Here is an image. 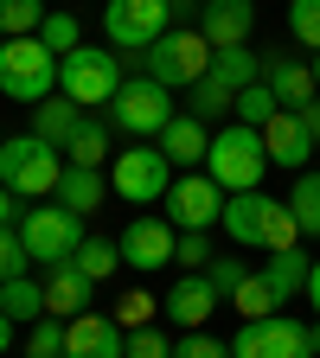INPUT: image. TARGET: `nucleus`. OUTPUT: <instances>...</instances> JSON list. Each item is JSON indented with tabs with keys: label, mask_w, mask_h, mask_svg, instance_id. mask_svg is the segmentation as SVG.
I'll return each mask as SVG.
<instances>
[{
	"label": "nucleus",
	"mask_w": 320,
	"mask_h": 358,
	"mask_svg": "<svg viewBox=\"0 0 320 358\" xmlns=\"http://www.w3.org/2000/svg\"><path fill=\"white\" fill-rule=\"evenodd\" d=\"M307 268H314V256H307V250L295 243V250H276V256L263 262V282L276 288V301L288 307V301H295V294L307 288Z\"/></svg>",
	"instance_id": "nucleus-22"
},
{
	"label": "nucleus",
	"mask_w": 320,
	"mask_h": 358,
	"mask_svg": "<svg viewBox=\"0 0 320 358\" xmlns=\"http://www.w3.org/2000/svg\"><path fill=\"white\" fill-rule=\"evenodd\" d=\"M45 0H0V38H32L45 26Z\"/></svg>",
	"instance_id": "nucleus-30"
},
{
	"label": "nucleus",
	"mask_w": 320,
	"mask_h": 358,
	"mask_svg": "<svg viewBox=\"0 0 320 358\" xmlns=\"http://www.w3.org/2000/svg\"><path fill=\"white\" fill-rule=\"evenodd\" d=\"M218 224H224V237H231V243H244V250H269V256L301 243L288 205H282V199H269L263 186H256V192H231V199H224V217H218Z\"/></svg>",
	"instance_id": "nucleus-1"
},
{
	"label": "nucleus",
	"mask_w": 320,
	"mask_h": 358,
	"mask_svg": "<svg viewBox=\"0 0 320 358\" xmlns=\"http://www.w3.org/2000/svg\"><path fill=\"white\" fill-rule=\"evenodd\" d=\"M90 294H97V282H90L77 262L45 268V313H52V320H77V313H90Z\"/></svg>",
	"instance_id": "nucleus-20"
},
{
	"label": "nucleus",
	"mask_w": 320,
	"mask_h": 358,
	"mask_svg": "<svg viewBox=\"0 0 320 358\" xmlns=\"http://www.w3.org/2000/svg\"><path fill=\"white\" fill-rule=\"evenodd\" d=\"M109 186H116V199H122V205H160V199H167V186H173V160H167L154 141H134V148H122V154H116Z\"/></svg>",
	"instance_id": "nucleus-8"
},
{
	"label": "nucleus",
	"mask_w": 320,
	"mask_h": 358,
	"mask_svg": "<svg viewBox=\"0 0 320 358\" xmlns=\"http://www.w3.org/2000/svg\"><path fill=\"white\" fill-rule=\"evenodd\" d=\"M160 205H167V224H173V231H211V224L224 217V192H218L211 173H179Z\"/></svg>",
	"instance_id": "nucleus-12"
},
{
	"label": "nucleus",
	"mask_w": 320,
	"mask_h": 358,
	"mask_svg": "<svg viewBox=\"0 0 320 358\" xmlns=\"http://www.w3.org/2000/svg\"><path fill=\"white\" fill-rule=\"evenodd\" d=\"M282 205H288V217H295L301 237H320V173H314V166L295 173V192H288Z\"/></svg>",
	"instance_id": "nucleus-28"
},
{
	"label": "nucleus",
	"mask_w": 320,
	"mask_h": 358,
	"mask_svg": "<svg viewBox=\"0 0 320 358\" xmlns=\"http://www.w3.org/2000/svg\"><path fill=\"white\" fill-rule=\"evenodd\" d=\"M173 115H179V109H173V90H160L154 77H122L116 103H109V122H116L122 134H134V141H154Z\"/></svg>",
	"instance_id": "nucleus-9"
},
{
	"label": "nucleus",
	"mask_w": 320,
	"mask_h": 358,
	"mask_svg": "<svg viewBox=\"0 0 320 358\" xmlns=\"http://www.w3.org/2000/svg\"><path fill=\"white\" fill-rule=\"evenodd\" d=\"M0 313H7L13 327H39V320H45V282H39V275L0 282Z\"/></svg>",
	"instance_id": "nucleus-23"
},
{
	"label": "nucleus",
	"mask_w": 320,
	"mask_h": 358,
	"mask_svg": "<svg viewBox=\"0 0 320 358\" xmlns=\"http://www.w3.org/2000/svg\"><path fill=\"white\" fill-rule=\"evenodd\" d=\"M154 313H160V301H154L148 288H128V294L116 301V313H109V320H116L122 333H134V327H154Z\"/></svg>",
	"instance_id": "nucleus-32"
},
{
	"label": "nucleus",
	"mask_w": 320,
	"mask_h": 358,
	"mask_svg": "<svg viewBox=\"0 0 320 358\" xmlns=\"http://www.w3.org/2000/svg\"><path fill=\"white\" fill-rule=\"evenodd\" d=\"M205 282H211V294H218V301H231V294L250 282V268H244L237 256H211V262H205Z\"/></svg>",
	"instance_id": "nucleus-35"
},
{
	"label": "nucleus",
	"mask_w": 320,
	"mask_h": 358,
	"mask_svg": "<svg viewBox=\"0 0 320 358\" xmlns=\"http://www.w3.org/2000/svg\"><path fill=\"white\" fill-rule=\"evenodd\" d=\"M13 224H20V199L0 186V231H13Z\"/></svg>",
	"instance_id": "nucleus-43"
},
{
	"label": "nucleus",
	"mask_w": 320,
	"mask_h": 358,
	"mask_svg": "<svg viewBox=\"0 0 320 358\" xmlns=\"http://www.w3.org/2000/svg\"><path fill=\"white\" fill-rule=\"evenodd\" d=\"M167 20H173L167 0H109V7H103L109 52H116V58H141L148 45L167 32Z\"/></svg>",
	"instance_id": "nucleus-11"
},
{
	"label": "nucleus",
	"mask_w": 320,
	"mask_h": 358,
	"mask_svg": "<svg viewBox=\"0 0 320 358\" xmlns=\"http://www.w3.org/2000/svg\"><path fill=\"white\" fill-rule=\"evenodd\" d=\"M167 320L179 327V333H205V320L218 313V294H211V282L205 275H179L173 288H167Z\"/></svg>",
	"instance_id": "nucleus-17"
},
{
	"label": "nucleus",
	"mask_w": 320,
	"mask_h": 358,
	"mask_svg": "<svg viewBox=\"0 0 320 358\" xmlns=\"http://www.w3.org/2000/svg\"><path fill=\"white\" fill-rule=\"evenodd\" d=\"M13 275H32V256H26L20 231H0V282H13Z\"/></svg>",
	"instance_id": "nucleus-41"
},
{
	"label": "nucleus",
	"mask_w": 320,
	"mask_h": 358,
	"mask_svg": "<svg viewBox=\"0 0 320 358\" xmlns=\"http://www.w3.org/2000/svg\"><path fill=\"white\" fill-rule=\"evenodd\" d=\"M288 32H295V45L320 52V0H288Z\"/></svg>",
	"instance_id": "nucleus-37"
},
{
	"label": "nucleus",
	"mask_w": 320,
	"mask_h": 358,
	"mask_svg": "<svg viewBox=\"0 0 320 358\" xmlns=\"http://www.w3.org/2000/svg\"><path fill=\"white\" fill-rule=\"evenodd\" d=\"M231 307L244 313V320H269V313H276L282 301H276V288L263 282V268H250V282H244V288L231 294Z\"/></svg>",
	"instance_id": "nucleus-31"
},
{
	"label": "nucleus",
	"mask_w": 320,
	"mask_h": 358,
	"mask_svg": "<svg viewBox=\"0 0 320 358\" xmlns=\"http://www.w3.org/2000/svg\"><path fill=\"white\" fill-rule=\"evenodd\" d=\"M263 83H269V96H276L282 109H301V103L320 96L307 58H295V52H269V58H263Z\"/></svg>",
	"instance_id": "nucleus-18"
},
{
	"label": "nucleus",
	"mask_w": 320,
	"mask_h": 358,
	"mask_svg": "<svg viewBox=\"0 0 320 358\" xmlns=\"http://www.w3.org/2000/svg\"><path fill=\"white\" fill-rule=\"evenodd\" d=\"M0 96H13L26 109H39L45 96H58V58L39 45V32L0 45Z\"/></svg>",
	"instance_id": "nucleus-7"
},
{
	"label": "nucleus",
	"mask_w": 320,
	"mask_h": 358,
	"mask_svg": "<svg viewBox=\"0 0 320 358\" xmlns=\"http://www.w3.org/2000/svg\"><path fill=\"white\" fill-rule=\"evenodd\" d=\"M71 262L83 268V275H90V282H103V275H116V262H122V250H116L109 237H83V250H77Z\"/></svg>",
	"instance_id": "nucleus-33"
},
{
	"label": "nucleus",
	"mask_w": 320,
	"mask_h": 358,
	"mask_svg": "<svg viewBox=\"0 0 320 358\" xmlns=\"http://www.w3.org/2000/svg\"><path fill=\"white\" fill-rule=\"evenodd\" d=\"M52 199H58L64 211L90 217V211H103V199H109V173H103V166H64V179H58Z\"/></svg>",
	"instance_id": "nucleus-21"
},
{
	"label": "nucleus",
	"mask_w": 320,
	"mask_h": 358,
	"mask_svg": "<svg viewBox=\"0 0 320 358\" xmlns=\"http://www.w3.org/2000/svg\"><path fill=\"white\" fill-rule=\"evenodd\" d=\"M173 358H231V339H211V333H179Z\"/></svg>",
	"instance_id": "nucleus-39"
},
{
	"label": "nucleus",
	"mask_w": 320,
	"mask_h": 358,
	"mask_svg": "<svg viewBox=\"0 0 320 358\" xmlns=\"http://www.w3.org/2000/svg\"><path fill=\"white\" fill-rule=\"evenodd\" d=\"M26 358H64V320L45 313L39 327H26Z\"/></svg>",
	"instance_id": "nucleus-36"
},
{
	"label": "nucleus",
	"mask_w": 320,
	"mask_h": 358,
	"mask_svg": "<svg viewBox=\"0 0 320 358\" xmlns=\"http://www.w3.org/2000/svg\"><path fill=\"white\" fill-rule=\"evenodd\" d=\"M39 45H45V52H52V58L64 64V58L77 52V45H83V26H77V13H58V7H52V13H45V26H39Z\"/></svg>",
	"instance_id": "nucleus-29"
},
{
	"label": "nucleus",
	"mask_w": 320,
	"mask_h": 358,
	"mask_svg": "<svg viewBox=\"0 0 320 358\" xmlns=\"http://www.w3.org/2000/svg\"><path fill=\"white\" fill-rule=\"evenodd\" d=\"M231 358H320L314 327L288 320V313H269V320H244L231 339Z\"/></svg>",
	"instance_id": "nucleus-10"
},
{
	"label": "nucleus",
	"mask_w": 320,
	"mask_h": 358,
	"mask_svg": "<svg viewBox=\"0 0 320 358\" xmlns=\"http://www.w3.org/2000/svg\"><path fill=\"white\" fill-rule=\"evenodd\" d=\"M154 148L173 160V166H186V173H199L205 166V148H211V128L199 122V115H186V109H179L160 134H154Z\"/></svg>",
	"instance_id": "nucleus-19"
},
{
	"label": "nucleus",
	"mask_w": 320,
	"mask_h": 358,
	"mask_svg": "<svg viewBox=\"0 0 320 358\" xmlns=\"http://www.w3.org/2000/svg\"><path fill=\"white\" fill-rule=\"evenodd\" d=\"M134 64H141V77H154L160 90H193L211 71V45L199 38V26H167Z\"/></svg>",
	"instance_id": "nucleus-5"
},
{
	"label": "nucleus",
	"mask_w": 320,
	"mask_h": 358,
	"mask_svg": "<svg viewBox=\"0 0 320 358\" xmlns=\"http://www.w3.org/2000/svg\"><path fill=\"white\" fill-rule=\"evenodd\" d=\"M276 109H282V103L269 96V83H250V90H237V109H231V115H237L244 128H263V122L276 115Z\"/></svg>",
	"instance_id": "nucleus-34"
},
{
	"label": "nucleus",
	"mask_w": 320,
	"mask_h": 358,
	"mask_svg": "<svg viewBox=\"0 0 320 358\" xmlns=\"http://www.w3.org/2000/svg\"><path fill=\"white\" fill-rule=\"evenodd\" d=\"M167 7H173V13H179V7H193V13H199V0H167Z\"/></svg>",
	"instance_id": "nucleus-47"
},
{
	"label": "nucleus",
	"mask_w": 320,
	"mask_h": 358,
	"mask_svg": "<svg viewBox=\"0 0 320 358\" xmlns=\"http://www.w3.org/2000/svg\"><path fill=\"white\" fill-rule=\"evenodd\" d=\"M295 115H301V128H307V134H314V148H320V96H314V103H301V109H295Z\"/></svg>",
	"instance_id": "nucleus-42"
},
{
	"label": "nucleus",
	"mask_w": 320,
	"mask_h": 358,
	"mask_svg": "<svg viewBox=\"0 0 320 358\" xmlns=\"http://www.w3.org/2000/svg\"><path fill=\"white\" fill-rule=\"evenodd\" d=\"M13 231H20V243H26V256H32V268H64V262L83 250V237H90L83 217L64 211L58 199H52V205H26Z\"/></svg>",
	"instance_id": "nucleus-4"
},
{
	"label": "nucleus",
	"mask_w": 320,
	"mask_h": 358,
	"mask_svg": "<svg viewBox=\"0 0 320 358\" xmlns=\"http://www.w3.org/2000/svg\"><path fill=\"white\" fill-rule=\"evenodd\" d=\"M0 45H7V38H0Z\"/></svg>",
	"instance_id": "nucleus-48"
},
{
	"label": "nucleus",
	"mask_w": 320,
	"mask_h": 358,
	"mask_svg": "<svg viewBox=\"0 0 320 358\" xmlns=\"http://www.w3.org/2000/svg\"><path fill=\"white\" fill-rule=\"evenodd\" d=\"M64 358H128V333L109 313H77L64 320Z\"/></svg>",
	"instance_id": "nucleus-15"
},
{
	"label": "nucleus",
	"mask_w": 320,
	"mask_h": 358,
	"mask_svg": "<svg viewBox=\"0 0 320 358\" xmlns=\"http://www.w3.org/2000/svg\"><path fill=\"white\" fill-rule=\"evenodd\" d=\"M116 90H122V64H116L109 45H77V52L58 64V96L77 103L83 115H90V109H109Z\"/></svg>",
	"instance_id": "nucleus-6"
},
{
	"label": "nucleus",
	"mask_w": 320,
	"mask_h": 358,
	"mask_svg": "<svg viewBox=\"0 0 320 358\" xmlns=\"http://www.w3.org/2000/svg\"><path fill=\"white\" fill-rule=\"evenodd\" d=\"M173 262L186 268V275H205V262H211V237H205V231H179V250H173Z\"/></svg>",
	"instance_id": "nucleus-38"
},
{
	"label": "nucleus",
	"mask_w": 320,
	"mask_h": 358,
	"mask_svg": "<svg viewBox=\"0 0 320 358\" xmlns=\"http://www.w3.org/2000/svg\"><path fill=\"white\" fill-rule=\"evenodd\" d=\"M211 77H218L224 90H250V83H263V52H250V45L211 52Z\"/></svg>",
	"instance_id": "nucleus-26"
},
{
	"label": "nucleus",
	"mask_w": 320,
	"mask_h": 358,
	"mask_svg": "<svg viewBox=\"0 0 320 358\" xmlns=\"http://www.w3.org/2000/svg\"><path fill=\"white\" fill-rule=\"evenodd\" d=\"M301 294H307V307L320 313V256H314V268H307V288H301Z\"/></svg>",
	"instance_id": "nucleus-44"
},
{
	"label": "nucleus",
	"mask_w": 320,
	"mask_h": 358,
	"mask_svg": "<svg viewBox=\"0 0 320 358\" xmlns=\"http://www.w3.org/2000/svg\"><path fill=\"white\" fill-rule=\"evenodd\" d=\"M307 71H314V90H320V52H314V58H307Z\"/></svg>",
	"instance_id": "nucleus-46"
},
{
	"label": "nucleus",
	"mask_w": 320,
	"mask_h": 358,
	"mask_svg": "<svg viewBox=\"0 0 320 358\" xmlns=\"http://www.w3.org/2000/svg\"><path fill=\"white\" fill-rule=\"evenodd\" d=\"M64 166H109V122L103 115L77 122V134L64 141Z\"/></svg>",
	"instance_id": "nucleus-24"
},
{
	"label": "nucleus",
	"mask_w": 320,
	"mask_h": 358,
	"mask_svg": "<svg viewBox=\"0 0 320 358\" xmlns=\"http://www.w3.org/2000/svg\"><path fill=\"white\" fill-rule=\"evenodd\" d=\"M263 154H269V166L307 173V160H314V134L301 128V115H295V109H276V115L263 122Z\"/></svg>",
	"instance_id": "nucleus-16"
},
{
	"label": "nucleus",
	"mask_w": 320,
	"mask_h": 358,
	"mask_svg": "<svg viewBox=\"0 0 320 358\" xmlns=\"http://www.w3.org/2000/svg\"><path fill=\"white\" fill-rule=\"evenodd\" d=\"M231 109H237V90H224V83H218L211 71H205V77H199V83L186 90V115H199L205 128H211V122H224Z\"/></svg>",
	"instance_id": "nucleus-27"
},
{
	"label": "nucleus",
	"mask_w": 320,
	"mask_h": 358,
	"mask_svg": "<svg viewBox=\"0 0 320 358\" xmlns=\"http://www.w3.org/2000/svg\"><path fill=\"white\" fill-rule=\"evenodd\" d=\"M116 250H122V262L134 268V275H154V268H167L173 262V250H179V231L167 217H128L122 224V237H116Z\"/></svg>",
	"instance_id": "nucleus-13"
},
{
	"label": "nucleus",
	"mask_w": 320,
	"mask_h": 358,
	"mask_svg": "<svg viewBox=\"0 0 320 358\" xmlns=\"http://www.w3.org/2000/svg\"><path fill=\"white\" fill-rule=\"evenodd\" d=\"M250 32H256V0H199V38L211 52L250 45Z\"/></svg>",
	"instance_id": "nucleus-14"
},
{
	"label": "nucleus",
	"mask_w": 320,
	"mask_h": 358,
	"mask_svg": "<svg viewBox=\"0 0 320 358\" xmlns=\"http://www.w3.org/2000/svg\"><path fill=\"white\" fill-rule=\"evenodd\" d=\"M64 179V154L39 134H7L0 141V186L13 199H52Z\"/></svg>",
	"instance_id": "nucleus-3"
},
{
	"label": "nucleus",
	"mask_w": 320,
	"mask_h": 358,
	"mask_svg": "<svg viewBox=\"0 0 320 358\" xmlns=\"http://www.w3.org/2000/svg\"><path fill=\"white\" fill-rule=\"evenodd\" d=\"M218 179V192L231 199V192H256L263 186V173H269V154H263V128H244V122H224L211 134V148H205V166Z\"/></svg>",
	"instance_id": "nucleus-2"
},
{
	"label": "nucleus",
	"mask_w": 320,
	"mask_h": 358,
	"mask_svg": "<svg viewBox=\"0 0 320 358\" xmlns=\"http://www.w3.org/2000/svg\"><path fill=\"white\" fill-rule=\"evenodd\" d=\"M0 352H13V320L0 313Z\"/></svg>",
	"instance_id": "nucleus-45"
},
{
	"label": "nucleus",
	"mask_w": 320,
	"mask_h": 358,
	"mask_svg": "<svg viewBox=\"0 0 320 358\" xmlns=\"http://www.w3.org/2000/svg\"><path fill=\"white\" fill-rule=\"evenodd\" d=\"M128 358H173L167 327H134V333H128Z\"/></svg>",
	"instance_id": "nucleus-40"
},
{
	"label": "nucleus",
	"mask_w": 320,
	"mask_h": 358,
	"mask_svg": "<svg viewBox=\"0 0 320 358\" xmlns=\"http://www.w3.org/2000/svg\"><path fill=\"white\" fill-rule=\"evenodd\" d=\"M77 122H83V109L64 103V96H45V103L32 109V134H39V141H52L58 154H64V141L77 134Z\"/></svg>",
	"instance_id": "nucleus-25"
}]
</instances>
